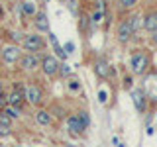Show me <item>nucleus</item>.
<instances>
[{"mask_svg": "<svg viewBox=\"0 0 157 147\" xmlns=\"http://www.w3.org/2000/svg\"><path fill=\"white\" fill-rule=\"evenodd\" d=\"M22 47L26 51H41L45 47V39H43V36H39V33H28L22 39Z\"/></svg>", "mask_w": 157, "mask_h": 147, "instance_id": "1", "label": "nucleus"}, {"mask_svg": "<svg viewBox=\"0 0 157 147\" xmlns=\"http://www.w3.org/2000/svg\"><path fill=\"white\" fill-rule=\"evenodd\" d=\"M130 67H132V73H136V75H144V73L147 71V67H149V57H147L145 53L137 51L130 59Z\"/></svg>", "mask_w": 157, "mask_h": 147, "instance_id": "2", "label": "nucleus"}, {"mask_svg": "<svg viewBox=\"0 0 157 147\" xmlns=\"http://www.w3.org/2000/svg\"><path fill=\"white\" fill-rule=\"evenodd\" d=\"M41 71L45 73L47 77H55L57 73H59V61H57V57H53V55H43L41 57Z\"/></svg>", "mask_w": 157, "mask_h": 147, "instance_id": "3", "label": "nucleus"}, {"mask_svg": "<svg viewBox=\"0 0 157 147\" xmlns=\"http://www.w3.org/2000/svg\"><path fill=\"white\" fill-rule=\"evenodd\" d=\"M0 57H2V61L6 63V65H14L16 61H20L22 51H20V47H16V45H6L0 51Z\"/></svg>", "mask_w": 157, "mask_h": 147, "instance_id": "4", "label": "nucleus"}, {"mask_svg": "<svg viewBox=\"0 0 157 147\" xmlns=\"http://www.w3.org/2000/svg\"><path fill=\"white\" fill-rule=\"evenodd\" d=\"M26 98H28V102L32 106H39L41 100H43V90L37 85L32 82V85H28V88H26Z\"/></svg>", "mask_w": 157, "mask_h": 147, "instance_id": "5", "label": "nucleus"}, {"mask_svg": "<svg viewBox=\"0 0 157 147\" xmlns=\"http://www.w3.org/2000/svg\"><path fill=\"white\" fill-rule=\"evenodd\" d=\"M134 36H136V32L132 29L130 22H128V18H126V20H122L120 26H118V36H116V37H118V41H120V43H128Z\"/></svg>", "mask_w": 157, "mask_h": 147, "instance_id": "6", "label": "nucleus"}, {"mask_svg": "<svg viewBox=\"0 0 157 147\" xmlns=\"http://www.w3.org/2000/svg\"><path fill=\"white\" fill-rule=\"evenodd\" d=\"M20 67H22L24 71H36V69L39 67V57L28 53V55H24L22 59H20Z\"/></svg>", "mask_w": 157, "mask_h": 147, "instance_id": "7", "label": "nucleus"}, {"mask_svg": "<svg viewBox=\"0 0 157 147\" xmlns=\"http://www.w3.org/2000/svg\"><path fill=\"white\" fill-rule=\"evenodd\" d=\"M132 100H134V106H136L137 112H145L147 96H145V92L141 90V88H136V90L132 92Z\"/></svg>", "mask_w": 157, "mask_h": 147, "instance_id": "8", "label": "nucleus"}, {"mask_svg": "<svg viewBox=\"0 0 157 147\" xmlns=\"http://www.w3.org/2000/svg\"><path fill=\"white\" fill-rule=\"evenodd\" d=\"M141 26H144L147 32H157V10H151L147 12L144 18H141Z\"/></svg>", "mask_w": 157, "mask_h": 147, "instance_id": "9", "label": "nucleus"}, {"mask_svg": "<svg viewBox=\"0 0 157 147\" xmlns=\"http://www.w3.org/2000/svg\"><path fill=\"white\" fill-rule=\"evenodd\" d=\"M67 126H69V130H71V134H75V135H81L82 131L86 130V127L82 126L81 118H78L77 114H73V116H69V118H67Z\"/></svg>", "mask_w": 157, "mask_h": 147, "instance_id": "10", "label": "nucleus"}, {"mask_svg": "<svg viewBox=\"0 0 157 147\" xmlns=\"http://www.w3.org/2000/svg\"><path fill=\"white\" fill-rule=\"evenodd\" d=\"M6 100H8V106H14V108H22V104H24V100H26V92H20L18 88L16 90H12L10 94L6 96Z\"/></svg>", "mask_w": 157, "mask_h": 147, "instance_id": "11", "label": "nucleus"}, {"mask_svg": "<svg viewBox=\"0 0 157 147\" xmlns=\"http://www.w3.org/2000/svg\"><path fill=\"white\" fill-rule=\"evenodd\" d=\"M47 36H49V41H51V45H53V49H55V53H57V59H59V61H65V59H67L69 55L65 53V49H63L61 45H59L57 37L53 36V33H47Z\"/></svg>", "mask_w": 157, "mask_h": 147, "instance_id": "12", "label": "nucleus"}, {"mask_svg": "<svg viewBox=\"0 0 157 147\" xmlns=\"http://www.w3.org/2000/svg\"><path fill=\"white\" fill-rule=\"evenodd\" d=\"M94 73L100 78H106L108 75H110V67H108L106 61H102V59H98V61L94 63Z\"/></svg>", "mask_w": 157, "mask_h": 147, "instance_id": "13", "label": "nucleus"}, {"mask_svg": "<svg viewBox=\"0 0 157 147\" xmlns=\"http://www.w3.org/2000/svg\"><path fill=\"white\" fill-rule=\"evenodd\" d=\"M36 28L39 32H43V33H49V22H47V16L43 12L36 16Z\"/></svg>", "mask_w": 157, "mask_h": 147, "instance_id": "14", "label": "nucleus"}, {"mask_svg": "<svg viewBox=\"0 0 157 147\" xmlns=\"http://www.w3.org/2000/svg\"><path fill=\"white\" fill-rule=\"evenodd\" d=\"M36 122L39 126H51V114L45 110H37L36 112Z\"/></svg>", "mask_w": 157, "mask_h": 147, "instance_id": "15", "label": "nucleus"}, {"mask_svg": "<svg viewBox=\"0 0 157 147\" xmlns=\"http://www.w3.org/2000/svg\"><path fill=\"white\" fill-rule=\"evenodd\" d=\"M128 22H130L132 29L137 33V29L141 28V16H137V14H132V16H128Z\"/></svg>", "mask_w": 157, "mask_h": 147, "instance_id": "16", "label": "nucleus"}, {"mask_svg": "<svg viewBox=\"0 0 157 147\" xmlns=\"http://www.w3.org/2000/svg\"><path fill=\"white\" fill-rule=\"evenodd\" d=\"M22 14L24 16H36V8L32 2H22Z\"/></svg>", "mask_w": 157, "mask_h": 147, "instance_id": "17", "label": "nucleus"}, {"mask_svg": "<svg viewBox=\"0 0 157 147\" xmlns=\"http://www.w3.org/2000/svg\"><path fill=\"white\" fill-rule=\"evenodd\" d=\"M4 116H8L10 120H16V118L20 116V110H18V108H12V106H10V108H6V110H4Z\"/></svg>", "mask_w": 157, "mask_h": 147, "instance_id": "18", "label": "nucleus"}, {"mask_svg": "<svg viewBox=\"0 0 157 147\" xmlns=\"http://www.w3.org/2000/svg\"><path fill=\"white\" fill-rule=\"evenodd\" d=\"M98 102H100V104H108V92L104 90V88L98 90Z\"/></svg>", "mask_w": 157, "mask_h": 147, "instance_id": "19", "label": "nucleus"}, {"mask_svg": "<svg viewBox=\"0 0 157 147\" xmlns=\"http://www.w3.org/2000/svg\"><path fill=\"white\" fill-rule=\"evenodd\" d=\"M77 116L81 118V122H82V126H85V127H88V126H90V118H88V114H86V112H78Z\"/></svg>", "mask_w": 157, "mask_h": 147, "instance_id": "20", "label": "nucleus"}, {"mask_svg": "<svg viewBox=\"0 0 157 147\" xmlns=\"http://www.w3.org/2000/svg\"><path fill=\"white\" fill-rule=\"evenodd\" d=\"M120 4L124 8H134L136 4H137V0H120Z\"/></svg>", "mask_w": 157, "mask_h": 147, "instance_id": "21", "label": "nucleus"}, {"mask_svg": "<svg viewBox=\"0 0 157 147\" xmlns=\"http://www.w3.org/2000/svg\"><path fill=\"white\" fill-rule=\"evenodd\" d=\"M102 16H104V12H102V10H98V12H94V14H92V22H94V24L102 22Z\"/></svg>", "mask_w": 157, "mask_h": 147, "instance_id": "22", "label": "nucleus"}, {"mask_svg": "<svg viewBox=\"0 0 157 147\" xmlns=\"http://www.w3.org/2000/svg\"><path fill=\"white\" fill-rule=\"evenodd\" d=\"M73 51H75V45H73V43H71V41H69V43H67V45H65V53H67V55H71V53H73Z\"/></svg>", "mask_w": 157, "mask_h": 147, "instance_id": "23", "label": "nucleus"}, {"mask_svg": "<svg viewBox=\"0 0 157 147\" xmlns=\"http://www.w3.org/2000/svg\"><path fill=\"white\" fill-rule=\"evenodd\" d=\"M69 90H78V82L77 81H69Z\"/></svg>", "mask_w": 157, "mask_h": 147, "instance_id": "24", "label": "nucleus"}, {"mask_svg": "<svg viewBox=\"0 0 157 147\" xmlns=\"http://www.w3.org/2000/svg\"><path fill=\"white\" fill-rule=\"evenodd\" d=\"M0 18H2V8H0Z\"/></svg>", "mask_w": 157, "mask_h": 147, "instance_id": "25", "label": "nucleus"}, {"mask_svg": "<svg viewBox=\"0 0 157 147\" xmlns=\"http://www.w3.org/2000/svg\"><path fill=\"white\" fill-rule=\"evenodd\" d=\"M0 90H2V81H0Z\"/></svg>", "mask_w": 157, "mask_h": 147, "instance_id": "26", "label": "nucleus"}]
</instances>
